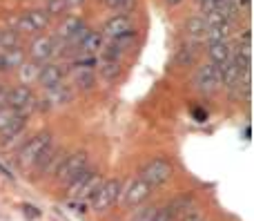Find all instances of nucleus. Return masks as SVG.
<instances>
[{
    "label": "nucleus",
    "instance_id": "obj_1",
    "mask_svg": "<svg viewBox=\"0 0 254 221\" xmlns=\"http://www.w3.org/2000/svg\"><path fill=\"white\" fill-rule=\"evenodd\" d=\"M87 163H89V154H87L85 150H76V152H71V154H67V156H65V161H63V163L58 165V170H56V179H58V181H67V183H71L80 172H83L85 168H87Z\"/></svg>",
    "mask_w": 254,
    "mask_h": 221
},
{
    "label": "nucleus",
    "instance_id": "obj_2",
    "mask_svg": "<svg viewBox=\"0 0 254 221\" xmlns=\"http://www.w3.org/2000/svg\"><path fill=\"white\" fill-rule=\"evenodd\" d=\"M172 168L170 161L165 159H152L143 170H140V181H145L149 188H156V186H163L165 181L172 179Z\"/></svg>",
    "mask_w": 254,
    "mask_h": 221
},
{
    "label": "nucleus",
    "instance_id": "obj_3",
    "mask_svg": "<svg viewBox=\"0 0 254 221\" xmlns=\"http://www.w3.org/2000/svg\"><path fill=\"white\" fill-rule=\"evenodd\" d=\"M49 143H52V132H38L34 139H29V141L20 147V152H18V165H20V168L34 165L36 159L40 156V152H43Z\"/></svg>",
    "mask_w": 254,
    "mask_h": 221
},
{
    "label": "nucleus",
    "instance_id": "obj_4",
    "mask_svg": "<svg viewBox=\"0 0 254 221\" xmlns=\"http://www.w3.org/2000/svg\"><path fill=\"white\" fill-rule=\"evenodd\" d=\"M61 45H65V43L52 38V36H38V38L31 43V47H29L31 61L40 63V65H43V63H49V58L56 56V54L61 52Z\"/></svg>",
    "mask_w": 254,
    "mask_h": 221
},
{
    "label": "nucleus",
    "instance_id": "obj_5",
    "mask_svg": "<svg viewBox=\"0 0 254 221\" xmlns=\"http://www.w3.org/2000/svg\"><path fill=\"white\" fill-rule=\"evenodd\" d=\"M194 85L201 92H214V89L221 87V74H219V65H201L194 74Z\"/></svg>",
    "mask_w": 254,
    "mask_h": 221
},
{
    "label": "nucleus",
    "instance_id": "obj_6",
    "mask_svg": "<svg viewBox=\"0 0 254 221\" xmlns=\"http://www.w3.org/2000/svg\"><path fill=\"white\" fill-rule=\"evenodd\" d=\"M69 72H71V67L63 65V63H43L36 83H40L45 89H47V87H52V85H56V83H63Z\"/></svg>",
    "mask_w": 254,
    "mask_h": 221
},
{
    "label": "nucleus",
    "instance_id": "obj_7",
    "mask_svg": "<svg viewBox=\"0 0 254 221\" xmlns=\"http://www.w3.org/2000/svg\"><path fill=\"white\" fill-rule=\"evenodd\" d=\"M25 125H27V116L16 114L2 130H0V147H13L16 143H20V139L25 137Z\"/></svg>",
    "mask_w": 254,
    "mask_h": 221
},
{
    "label": "nucleus",
    "instance_id": "obj_8",
    "mask_svg": "<svg viewBox=\"0 0 254 221\" xmlns=\"http://www.w3.org/2000/svg\"><path fill=\"white\" fill-rule=\"evenodd\" d=\"M49 13L45 9H29L18 18V31H27V34H34V31L47 29L49 27Z\"/></svg>",
    "mask_w": 254,
    "mask_h": 221
},
{
    "label": "nucleus",
    "instance_id": "obj_9",
    "mask_svg": "<svg viewBox=\"0 0 254 221\" xmlns=\"http://www.w3.org/2000/svg\"><path fill=\"white\" fill-rule=\"evenodd\" d=\"M131 31H134V25H131L129 13H116V16H112L110 20L103 25V34H105L110 40L123 38V36L131 34Z\"/></svg>",
    "mask_w": 254,
    "mask_h": 221
},
{
    "label": "nucleus",
    "instance_id": "obj_10",
    "mask_svg": "<svg viewBox=\"0 0 254 221\" xmlns=\"http://www.w3.org/2000/svg\"><path fill=\"white\" fill-rule=\"evenodd\" d=\"M45 101H47L52 107L54 105H67V103L74 101V89L65 83H56V85L45 89Z\"/></svg>",
    "mask_w": 254,
    "mask_h": 221
},
{
    "label": "nucleus",
    "instance_id": "obj_11",
    "mask_svg": "<svg viewBox=\"0 0 254 221\" xmlns=\"http://www.w3.org/2000/svg\"><path fill=\"white\" fill-rule=\"evenodd\" d=\"M119 190H121V183L116 181V179H114V181H105L101 186V190L94 195V208H96V210H105L107 206L116 199Z\"/></svg>",
    "mask_w": 254,
    "mask_h": 221
},
{
    "label": "nucleus",
    "instance_id": "obj_12",
    "mask_svg": "<svg viewBox=\"0 0 254 221\" xmlns=\"http://www.w3.org/2000/svg\"><path fill=\"white\" fill-rule=\"evenodd\" d=\"M31 98H34V92H31L29 85H16V87H11L7 92V105L18 112V110H22Z\"/></svg>",
    "mask_w": 254,
    "mask_h": 221
},
{
    "label": "nucleus",
    "instance_id": "obj_13",
    "mask_svg": "<svg viewBox=\"0 0 254 221\" xmlns=\"http://www.w3.org/2000/svg\"><path fill=\"white\" fill-rule=\"evenodd\" d=\"M85 22L80 20L78 16H67V18H63V22L58 25V29H56V40H61V43H67V40L74 36V31L78 29V27H83Z\"/></svg>",
    "mask_w": 254,
    "mask_h": 221
},
{
    "label": "nucleus",
    "instance_id": "obj_14",
    "mask_svg": "<svg viewBox=\"0 0 254 221\" xmlns=\"http://www.w3.org/2000/svg\"><path fill=\"white\" fill-rule=\"evenodd\" d=\"M219 74H221V85L225 87H234L239 83V76H241V70L234 65V61H225L223 65H219Z\"/></svg>",
    "mask_w": 254,
    "mask_h": 221
},
{
    "label": "nucleus",
    "instance_id": "obj_15",
    "mask_svg": "<svg viewBox=\"0 0 254 221\" xmlns=\"http://www.w3.org/2000/svg\"><path fill=\"white\" fill-rule=\"evenodd\" d=\"M207 54H210L212 65H223V63L230 61V56H232L228 40H225V43H210L207 45Z\"/></svg>",
    "mask_w": 254,
    "mask_h": 221
},
{
    "label": "nucleus",
    "instance_id": "obj_16",
    "mask_svg": "<svg viewBox=\"0 0 254 221\" xmlns=\"http://www.w3.org/2000/svg\"><path fill=\"white\" fill-rule=\"evenodd\" d=\"M25 63V49L18 45V47H9V49H2V65H4V72L7 70H13V67H20Z\"/></svg>",
    "mask_w": 254,
    "mask_h": 221
},
{
    "label": "nucleus",
    "instance_id": "obj_17",
    "mask_svg": "<svg viewBox=\"0 0 254 221\" xmlns=\"http://www.w3.org/2000/svg\"><path fill=\"white\" fill-rule=\"evenodd\" d=\"M98 70H101V76L107 80V83L119 80L121 74H123V65H121V61H103V63H98Z\"/></svg>",
    "mask_w": 254,
    "mask_h": 221
},
{
    "label": "nucleus",
    "instance_id": "obj_18",
    "mask_svg": "<svg viewBox=\"0 0 254 221\" xmlns=\"http://www.w3.org/2000/svg\"><path fill=\"white\" fill-rule=\"evenodd\" d=\"M149 192H152V188H149L145 181H140V179H138V181L131 183L129 192H127V204H129V206L140 204L143 199H147V197H149Z\"/></svg>",
    "mask_w": 254,
    "mask_h": 221
},
{
    "label": "nucleus",
    "instance_id": "obj_19",
    "mask_svg": "<svg viewBox=\"0 0 254 221\" xmlns=\"http://www.w3.org/2000/svg\"><path fill=\"white\" fill-rule=\"evenodd\" d=\"M203 36H205L207 45H210V43H225V40H228V36H230V22H221V25L207 27Z\"/></svg>",
    "mask_w": 254,
    "mask_h": 221
},
{
    "label": "nucleus",
    "instance_id": "obj_20",
    "mask_svg": "<svg viewBox=\"0 0 254 221\" xmlns=\"http://www.w3.org/2000/svg\"><path fill=\"white\" fill-rule=\"evenodd\" d=\"M101 47H103V34H98V31L92 29V34L83 40V45L78 47V52L83 54V56H94Z\"/></svg>",
    "mask_w": 254,
    "mask_h": 221
},
{
    "label": "nucleus",
    "instance_id": "obj_21",
    "mask_svg": "<svg viewBox=\"0 0 254 221\" xmlns=\"http://www.w3.org/2000/svg\"><path fill=\"white\" fill-rule=\"evenodd\" d=\"M74 85H76V89H83V92L94 89V85H96V74H94L92 70H76Z\"/></svg>",
    "mask_w": 254,
    "mask_h": 221
},
{
    "label": "nucleus",
    "instance_id": "obj_22",
    "mask_svg": "<svg viewBox=\"0 0 254 221\" xmlns=\"http://www.w3.org/2000/svg\"><path fill=\"white\" fill-rule=\"evenodd\" d=\"M38 72H40V63H36V61L22 63V65L18 67V74H20V80H22V85L36 83V80H38Z\"/></svg>",
    "mask_w": 254,
    "mask_h": 221
},
{
    "label": "nucleus",
    "instance_id": "obj_23",
    "mask_svg": "<svg viewBox=\"0 0 254 221\" xmlns=\"http://www.w3.org/2000/svg\"><path fill=\"white\" fill-rule=\"evenodd\" d=\"M205 29H207V25H205V20H203V16L188 18V20H185V25H183V31L188 36H192V38H201V36L205 34Z\"/></svg>",
    "mask_w": 254,
    "mask_h": 221
},
{
    "label": "nucleus",
    "instance_id": "obj_24",
    "mask_svg": "<svg viewBox=\"0 0 254 221\" xmlns=\"http://www.w3.org/2000/svg\"><path fill=\"white\" fill-rule=\"evenodd\" d=\"M174 63L179 67H192L194 63H196V49H194L192 45H183V47L176 52Z\"/></svg>",
    "mask_w": 254,
    "mask_h": 221
},
{
    "label": "nucleus",
    "instance_id": "obj_25",
    "mask_svg": "<svg viewBox=\"0 0 254 221\" xmlns=\"http://www.w3.org/2000/svg\"><path fill=\"white\" fill-rule=\"evenodd\" d=\"M103 183H105V181H103V177H101V174H98V172H94L92 177H89L87 181L83 183V188H80V190H78V195H76V197H94L98 190H101V186H103Z\"/></svg>",
    "mask_w": 254,
    "mask_h": 221
},
{
    "label": "nucleus",
    "instance_id": "obj_26",
    "mask_svg": "<svg viewBox=\"0 0 254 221\" xmlns=\"http://www.w3.org/2000/svg\"><path fill=\"white\" fill-rule=\"evenodd\" d=\"M105 4L116 13H127L136 7V0H105Z\"/></svg>",
    "mask_w": 254,
    "mask_h": 221
},
{
    "label": "nucleus",
    "instance_id": "obj_27",
    "mask_svg": "<svg viewBox=\"0 0 254 221\" xmlns=\"http://www.w3.org/2000/svg\"><path fill=\"white\" fill-rule=\"evenodd\" d=\"M89 34H92V29H89V27H87V25L78 27V29H76V31H74V36H71V38H69V40H67V43H65V45H69V47H76V49H78V47H80V45H83V40H85V38H87V36H89Z\"/></svg>",
    "mask_w": 254,
    "mask_h": 221
},
{
    "label": "nucleus",
    "instance_id": "obj_28",
    "mask_svg": "<svg viewBox=\"0 0 254 221\" xmlns=\"http://www.w3.org/2000/svg\"><path fill=\"white\" fill-rule=\"evenodd\" d=\"M92 174H94V170L85 168V170H83V172H80V174H78V177H76V179H74V181H71V186H69V197H76V195H78V190H80V188H83V183H85V181H87V179H89V177H92Z\"/></svg>",
    "mask_w": 254,
    "mask_h": 221
},
{
    "label": "nucleus",
    "instance_id": "obj_29",
    "mask_svg": "<svg viewBox=\"0 0 254 221\" xmlns=\"http://www.w3.org/2000/svg\"><path fill=\"white\" fill-rule=\"evenodd\" d=\"M96 65H98L96 56H78V58H74V63L69 67H76V70H94Z\"/></svg>",
    "mask_w": 254,
    "mask_h": 221
},
{
    "label": "nucleus",
    "instance_id": "obj_30",
    "mask_svg": "<svg viewBox=\"0 0 254 221\" xmlns=\"http://www.w3.org/2000/svg\"><path fill=\"white\" fill-rule=\"evenodd\" d=\"M65 9H67V0H47V9L45 11L52 18V16H61Z\"/></svg>",
    "mask_w": 254,
    "mask_h": 221
},
{
    "label": "nucleus",
    "instance_id": "obj_31",
    "mask_svg": "<svg viewBox=\"0 0 254 221\" xmlns=\"http://www.w3.org/2000/svg\"><path fill=\"white\" fill-rule=\"evenodd\" d=\"M16 114H18V112L13 110V107H9V105L7 107H0V130H2L4 125H7Z\"/></svg>",
    "mask_w": 254,
    "mask_h": 221
},
{
    "label": "nucleus",
    "instance_id": "obj_32",
    "mask_svg": "<svg viewBox=\"0 0 254 221\" xmlns=\"http://www.w3.org/2000/svg\"><path fill=\"white\" fill-rule=\"evenodd\" d=\"M192 116L198 121V123L207 121V112H205V110H201V107H194V110H192Z\"/></svg>",
    "mask_w": 254,
    "mask_h": 221
},
{
    "label": "nucleus",
    "instance_id": "obj_33",
    "mask_svg": "<svg viewBox=\"0 0 254 221\" xmlns=\"http://www.w3.org/2000/svg\"><path fill=\"white\" fill-rule=\"evenodd\" d=\"M7 92L9 89L0 85V107H7Z\"/></svg>",
    "mask_w": 254,
    "mask_h": 221
},
{
    "label": "nucleus",
    "instance_id": "obj_34",
    "mask_svg": "<svg viewBox=\"0 0 254 221\" xmlns=\"http://www.w3.org/2000/svg\"><path fill=\"white\" fill-rule=\"evenodd\" d=\"M25 213H29V215H31V217H38V215H40V213H38V210H36V208H34V206H25Z\"/></svg>",
    "mask_w": 254,
    "mask_h": 221
},
{
    "label": "nucleus",
    "instance_id": "obj_35",
    "mask_svg": "<svg viewBox=\"0 0 254 221\" xmlns=\"http://www.w3.org/2000/svg\"><path fill=\"white\" fill-rule=\"evenodd\" d=\"M0 170H2V174H4V177H9V179H11V181H13V179H16V177H13V174H11V170H7L2 163H0Z\"/></svg>",
    "mask_w": 254,
    "mask_h": 221
},
{
    "label": "nucleus",
    "instance_id": "obj_36",
    "mask_svg": "<svg viewBox=\"0 0 254 221\" xmlns=\"http://www.w3.org/2000/svg\"><path fill=\"white\" fill-rule=\"evenodd\" d=\"M181 2H183V0H165L167 7H176V4H181Z\"/></svg>",
    "mask_w": 254,
    "mask_h": 221
},
{
    "label": "nucleus",
    "instance_id": "obj_37",
    "mask_svg": "<svg viewBox=\"0 0 254 221\" xmlns=\"http://www.w3.org/2000/svg\"><path fill=\"white\" fill-rule=\"evenodd\" d=\"M83 0H67V7H74V4H80Z\"/></svg>",
    "mask_w": 254,
    "mask_h": 221
},
{
    "label": "nucleus",
    "instance_id": "obj_38",
    "mask_svg": "<svg viewBox=\"0 0 254 221\" xmlns=\"http://www.w3.org/2000/svg\"><path fill=\"white\" fill-rule=\"evenodd\" d=\"M250 134H252V132H250V128H246V130H243V137H246V141H248V139H250Z\"/></svg>",
    "mask_w": 254,
    "mask_h": 221
},
{
    "label": "nucleus",
    "instance_id": "obj_39",
    "mask_svg": "<svg viewBox=\"0 0 254 221\" xmlns=\"http://www.w3.org/2000/svg\"><path fill=\"white\" fill-rule=\"evenodd\" d=\"M103 2H105V0H103Z\"/></svg>",
    "mask_w": 254,
    "mask_h": 221
}]
</instances>
